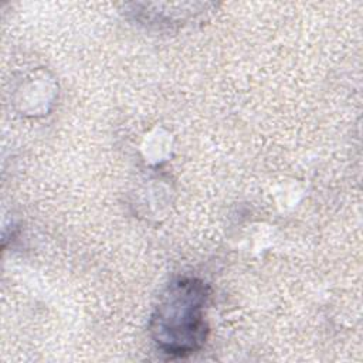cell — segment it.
Instances as JSON below:
<instances>
[{"label":"cell","mask_w":363,"mask_h":363,"mask_svg":"<svg viewBox=\"0 0 363 363\" xmlns=\"http://www.w3.org/2000/svg\"><path fill=\"white\" fill-rule=\"evenodd\" d=\"M208 298L210 288L199 278L172 281L159 296L149 322L157 349L172 357H186L200 350L208 335Z\"/></svg>","instance_id":"1"}]
</instances>
